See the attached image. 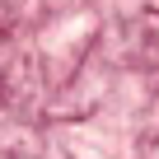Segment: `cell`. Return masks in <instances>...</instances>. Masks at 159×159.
Here are the masks:
<instances>
[{
  "label": "cell",
  "mask_w": 159,
  "mask_h": 159,
  "mask_svg": "<svg viewBox=\"0 0 159 159\" xmlns=\"http://www.w3.org/2000/svg\"><path fill=\"white\" fill-rule=\"evenodd\" d=\"M89 33H94V14H66V19H56L42 33V52L47 56H66V52H75L80 42H84Z\"/></svg>",
  "instance_id": "1"
}]
</instances>
